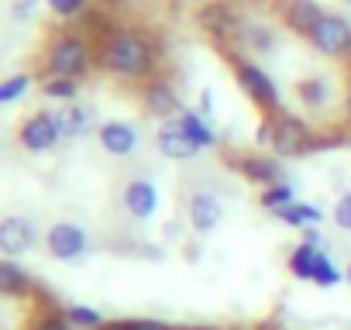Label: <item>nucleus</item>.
<instances>
[{"instance_id": "7c9ffc66", "label": "nucleus", "mask_w": 351, "mask_h": 330, "mask_svg": "<svg viewBox=\"0 0 351 330\" xmlns=\"http://www.w3.org/2000/svg\"><path fill=\"white\" fill-rule=\"evenodd\" d=\"M121 330H183L180 323H169V320H158V316H124V320H114Z\"/></svg>"}, {"instance_id": "f704fd0d", "label": "nucleus", "mask_w": 351, "mask_h": 330, "mask_svg": "<svg viewBox=\"0 0 351 330\" xmlns=\"http://www.w3.org/2000/svg\"><path fill=\"white\" fill-rule=\"evenodd\" d=\"M255 144L258 148H272V120L262 114V120H258V127H255Z\"/></svg>"}, {"instance_id": "2eb2a0df", "label": "nucleus", "mask_w": 351, "mask_h": 330, "mask_svg": "<svg viewBox=\"0 0 351 330\" xmlns=\"http://www.w3.org/2000/svg\"><path fill=\"white\" fill-rule=\"evenodd\" d=\"M272 11L279 14L282 28H289L300 38H306L317 28V21L324 18V8L317 0H272Z\"/></svg>"}, {"instance_id": "a878e982", "label": "nucleus", "mask_w": 351, "mask_h": 330, "mask_svg": "<svg viewBox=\"0 0 351 330\" xmlns=\"http://www.w3.org/2000/svg\"><path fill=\"white\" fill-rule=\"evenodd\" d=\"M32 86H35V76L32 73H11V76H4V83H0V103H4V107L21 103L32 93Z\"/></svg>"}, {"instance_id": "6ab92c4d", "label": "nucleus", "mask_w": 351, "mask_h": 330, "mask_svg": "<svg viewBox=\"0 0 351 330\" xmlns=\"http://www.w3.org/2000/svg\"><path fill=\"white\" fill-rule=\"evenodd\" d=\"M155 148L169 158V162H193L200 155V148L186 138L180 117H172V120H162L155 127Z\"/></svg>"}, {"instance_id": "c85d7f7f", "label": "nucleus", "mask_w": 351, "mask_h": 330, "mask_svg": "<svg viewBox=\"0 0 351 330\" xmlns=\"http://www.w3.org/2000/svg\"><path fill=\"white\" fill-rule=\"evenodd\" d=\"M97 0H45V8L59 18V21H76V18H86L93 11Z\"/></svg>"}, {"instance_id": "393cba45", "label": "nucleus", "mask_w": 351, "mask_h": 330, "mask_svg": "<svg viewBox=\"0 0 351 330\" xmlns=\"http://www.w3.org/2000/svg\"><path fill=\"white\" fill-rule=\"evenodd\" d=\"M62 313L76 330H104L107 327V316L97 306H86V303H69V306H62Z\"/></svg>"}, {"instance_id": "b1692460", "label": "nucleus", "mask_w": 351, "mask_h": 330, "mask_svg": "<svg viewBox=\"0 0 351 330\" xmlns=\"http://www.w3.org/2000/svg\"><path fill=\"white\" fill-rule=\"evenodd\" d=\"M38 93L49 103H73L80 97V79H66V76H42L38 79Z\"/></svg>"}, {"instance_id": "9d476101", "label": "nucleus", "mask_w": 351, "mask_h": 330, "mask_svg": "<svg viewBox=\"0 0 351 330\" xmlns=\"http://www.w3.org/2000/svg\"><path fill=\"white\" fill-rule=\"evenodd\" d=\"M228 165L241 179H248V183H255L262 190L276 186V183H289L286 165H282V158L276 151H241V155H231Z\"/></svg>"}, {"instance_id": "4c0bfd02", "label": "nucleus", "mask_w": 351, "mask_h": 330, "mask_svg": "<svg viewBox=\"0 0 351 330\" xmlns=\"http://www.w3.org/2000/svg\"><path fill=\"white\" fill-rule=\"evenodd\" d=\"M180 231H183V227H180V224H176V220H172V224H165V231H162V238H169V241H176V238H180Z\"/></svg>"}, {"instance_id": "dca6fc26", "label": "nucleus", "mask_w": 351, "mask_h": 330, "mask_svg": "<svg viewBox=\"0 0 351 330\" xmlns=\"http://www.w3.org/2000/svg\"><path fill=\"white\" fill-rule=\"evenodd\" d=\"M293 93H296V103H303L306 114H324V110L334 107V100H337L334 79H330L327 73H310V76L296 79ZM337 103H341V100H337Z\"/></svg>"}, {"instance_id": "a211bd4d", "label": "nucleus", "mask_w": 351, "mask_h": 330, "mask_svg": "<svg viewBox=\"0 0 351 330\" xmlns=\"http://www.w3.org/2000/svg\"><path fill=\"white\" fill-rule=\"evenodd\" d=\"M0 296H8V299H32V296H38L45 306H56L52 299H45L49 292H42L38 282L18 265V258H0Z\"/></svg>"}, {"instance_id": "7ed1b4c3", "label": "nucleus", "mask_w": 351, "mask_h": 330, "mask_svg": "<svg viewBox=\"0 0 351 330\" xmlns=\"http://www.w3.org/2000/svg\"><path fill=\"white\" fill-rule=\"evenodd\" d=\"M217 52H224L228 66L234 69V83H238V90L248 97V103H255L262 114H279V110H286V103H282V90H279V83L272 79V73H269L262 62L248 59V55L238 52L234 45L217 49Z\"/></svg>"}, {"instance_id": "e433bc0d", "label": "nucleus", "mask_w": 351, "mask_h": 330, "mask_svg": "<svg viewBox=\"0 0 351 330\" xmlns=\"http://www.w3.org/2000/svg\"><path fill=\"white\" fill-rule=\"evenodd\" d=\"M300 241H303V244H313V248H324L320 227H306V231H300Z\"/></svg>"}, {"instance_id": "f3484780", "label": "nucleus", "mask_w": 351, "mask_h": 330, "mask_svg": "<svg viewBox=\"0 0 351 330\" xmlns=\"http://www.w3.org/2000/svg\"><path fill=\"white\" fill-rule=\"evenodd\" d=\"M97 141H100V148H104L110 158H131V155L138 151V144H141V134H138V127H134L131 120L110 117V120L100 124Z\"/></svg>"}, {"instance_id": "4468645a", "label": "nucleus", "mask_w": 351, "mask_h": 330, "mask_svg": "<svg viewBox=\"0 0 351 330\" xmlns=\"http://www.w3.org/2000/svg\"><path fill=\"white\" fill-rule=\"evenodd\" d=\"M121 207L131 220H152L158 214V186L145 176H134L121 190Z\"/></svg>"}, {"instance_id": "cd10ccee", "label": "nucleus", "mask_w": 351, "mask_h": 330, "mask_svg": "<svg viewBox=\"0 0 351 330\" xmlns=\"http://www.w3.org/2000/svg\"><path fill=\"white\" fill-rule=\"evenodd\" d=\"M341 282H348V279H344V268H341L327 251H320L317 268H313V285H317V289H334V285H341Z\"/></svg>"}, {"instance_id": "bb28decb", "label": "nucleus", "mask_w": 351, "mask_h": 330, "mask_svg": "<svg viewBox=\"0 0 351 330\" xmlns=\"http://www.w3.org/2000/svg\"><path fill=\"white\" fill-rule=\"evenodd\" d=\"M293 200H296L293 183H276V186H265V190L258 193V207H262V210H269L272 217H276L282 207H289Z\"/></svg>"}, {"instance_id": "c756f323", "label": "nucleus", "mask_w": 351, "mask_h": 330, "mask_svg": "<svg viewBox=\"0 0 351 330\" xmlns=\"http://www.w3.org/2000/svg\"><path fill=\"white\" fill-rule=\"evenodd\" d=\"M28 330H76V327L66 320L62 306H42V309L32 316Z\"/></svg>"}, {"instance_id": "20e7f679", "label": "nucleus", "mask_w": 351, "mask_h": 330, "mask_svg": "<svg viewBox=\"0 0 351 330\" xmlns=\"http://www.w3.org/2000/svg\"><path fill=\"white\" fill-rule=\"evenodd\" d=\"M272 120V148L279 158H303V155H317L320 151V131L293 114V110H279V114H265Z\"/></svg>"}, {"instance_id": "f8f14e48", "label": "nucleus", "mask_w": 351, "mask_h": 330, "mask_svg": "<svg viewBox=\"0 0 351 330\" xmlns=\"http://www.w3.org/2000/svg\"><path fill=\"white\" fill-rule=\"evenodd\" d=\"M234 49L245 52L248 59H255V55H276V49H279V31H276V25L245 14V18H241V28H238V38H234Z\"/></svg>"}, {"instance_id": "f03ea898", "label": "nucleus", "mask_w": 351, "mask_h": 330, "mask_svg": "<svg viewBox=\"0 0 351 330\" xmlns=\"http://www.w3.org/2000/svg\"><path fill=\"white\" fill-rule=\"evenodd\" d=\"M97 69V38L86 28H56L45 35L38 52V76L86 79Z\"/></svg>"}, {"instance_id": "39448f33", "label": "nucleus", "mask_w": 351, "mask_h": 330, "mask_svg": "<svg viewBox=\"0 0 351 330\" xmlns=\"http://www.w3.org/2000/svg\"><path fill=\"white\" fill-rule=\"evenodd\" d=\"M310 49L320 55V59H330V62H344L351 66V21L337 11H324V18L317 21V28L306 35Z\"/></svg>"}, {"instance_id": "58836bf2", "label": "nucleus", "mask_w": 351, "mask_h": 330, "mask_svg": "<svg viewBox=\"0 0 351 330\" xmlns=\"http://www.w3.org/2000/svg\"><path fill=\"white\" fill-rule=\"evenodd\" d=\"M183 330H214V327H204V323H193V327H183Z\"/></svg>"}, {"instance_id": "79ce46f5", "label": "nucleus", "mask_w": 351, "mask_h": 330, "mask_svg": "<svg viewBox=\"0 0 351 330\" xmlns=\"http://www.w3.org/2000/svg\"><path fill=\"white\" fill-rule=\"evenodd\" d=\"M265 330H282V327H265Z\"/></svg>"}, {"instance_id": "72a5a7b5", "label": "nucleus", "mask_w": 351, "mask_h": 330, "mask_svg": "<svg viewBox=\"0 0 351 330\" xmlns=\"http://www.w3.org/2000/svg\"><path fill=\"white\" fill-rule=\"evenodd\" d=\"M197 110H200L204 117H214V110H217V97H214V86H204V90H200V97H197Z\"/></svg>"}, {"instance_id": "2f4dec72", "label": "nucleus", "mask_w": 351, "mask_h": 330, "mask_svg": "<svg viewBox=\"0 0 351 330\" xmlns=\"http://www.w3.org/2000/svg\"><path fill=\"white\" fill-rule=\"evenodd\" d=\"M330 220H334L337 231H348V234H351V190L341 193V196L334 200V207H330Z\"/></svg>"}, {"instance_id": "9b49d317", "label": "nucleus", "mask_w": 351, "mask_h": 330, "mask_svg": "<svg viewBox=\"0 0 351 330\" xmlns=\"http://www.w3.org/2000/svg\"><path fill=\"white\" fill-rule=\"evenodd\" d=\"M38 241H45V234H38V224L25 214H8L0 220V255L4 258H25L38 248Z\"/></svg>"}, {"instance_id": "f257e3e1", "label": "nucleus", "mask_w": 351, "mask_h": 330, "mask_svg": "<svg viewBox=\"0 0 351 330\" xmlns=\"http://www.w3.org/2000/svg\"><path fill=\"white\" fill-rule=\"evenodd\" d=\"M162 45L152 31L134 25H117L110 35L97 42V69L117 83L141 86L152 76H158Z\"/></svg>"}, {"instance_id": "4be33fe9", "label": "nucleus", "mask_w": 351, "mask_h": 330, "mask_svg": "<svg viewBox=\"0 0 351 330\" xmlns=\"http://www.w3.org/2000/svg\"><path fill=\"white\" fill-rule=\"evenodd\" d=\"M276 220L293 227V231H306V227H320L324 224V210L317 203H310V200H293L289 207H282L276 214Z\"/></svg>"}, {"instance_id": "a19ab883", "label": "nucleus", "mask_w": 351, "mask_h": 330, "mask_svg": "<svg viewBox=\"0 0 351 330\" xmlns=\"http://www.w3.org/2000/svg\"><path fill=\"white\" fill-rule=\"evenodd\" d=\"M104 330H121V327H117L114 320H107V327H104Z\"/></svg>"}, {"instance_id": "ea45409f", "label": "nucleus", "mask_w": 351, "mask_h": 330, "mask_svg": "<svg viewBox=\"0 0 351 330\" xmlns=\"http://www.w3.org/2000/svg\"><path fill=\"white\" fill-rule=\"evenodd\" d=\"M344 279H348V285H351V262L344 265Z\"/></svg>"}, {"instance_id": "37998d69", "label": "nucleus", "mask_w": 351, "mask_h": 330, "mask_svg": "<svg viewBox=\"0 0 351 330\" xmlns=\"http://www.w3.org/2000/svg\"><path fill=\"white\" fill-rule=\"evenodd\" d=\"M348 4H351V0H348Z\"/></svg>"}, {"instance_id": "5701e85b", "label": "nucleus", "mask_w": 351, "mask_h": 330, "mask_svg": "<svg viewBox=\"0 0 351 330\" xmlns=\"http://www.w3.org/2000/svg\"><path fill=\"white\" fill-rule=\"evenodd\" d=\"M320 251H324V248H313V244H303V241H300V244L289 251V258H286L289 275L300 279V282H313V268H317Z\"/></svg>"}, {"instance_id": "0eeeda50", "label": "nucleus", "mask_w": 351, "mask_h": 330, "mask_svg": "<svg viewBox=\"0 0 351 330\" xmlns=\"http://www.w3.org/2000/svg\"><path fill=\"white\" fill-rule=\"evenodd\" d=\"M138 103H141V114L152 117V120H158V124H162V120H172V117H180V114L186 110L180 86H176L169 76H162V73L138 86Z\"/></svg>"}, {"instance_id": "6e6552de", "label": "nucleus", "mask_w": 351, "mask_h": 330, "mask_svg": "<svg viewBox=\"0 0 351 330\" xmlns=\"http://www.w3.org/2000/svg\"><path fill=\"white\" fill-rule=\"evenodd\" d=\"M241 18H245V14L231 4V0H207V4L197 11V25H200V31H204L217 49L234 45L238 28H241Z\"/></svg>"}, {"instance_id": "aec40b11", "label": "nucleus", "mask_w": 351, "mask_h": 330, "mask_svg": "<svg viewBox=\"0 0 351 330\" xmlns=\"http://www.w3.org/2000/svg\"><path fill=\"white\" fill-rule=\"evenodd\" d=\"M59 120H62V131H66L69 141L90 138V134H97L100 124H104V120H97V110H93L90 103H76V100L59 107Z\"/></svg>"}, {"instance_id": "412c9836", "label": "nucleus", "mask_w": 351, "mask_h": 330, "mask_svg": "<svg viewBox=\"0 0 351 330\" xmlns=\"http://www.w3.org/2000/svg\"><path fill=\"white\" fill-rule=\"evenodd\" d=\"M180 124H183V131H186V138L200 148V151H210V148H217V141H221V134L214 131V124H210V117H204L197 107H186L183 114H180Z\"/></svg>"}, {"instance_id": "1a4fd4ad", "label": "nucleus", "mask_w": 351, "mask_h": 330, "mask_svg": "<svg viewBox=\"0 0 351 330\" xmlns=\"http://www.w3.org/2000/svg\"><path fill=\"white\" fill-rule=\"evenodd\" d=\"M45 251L56 258V262H66V265H76L83 262L90 251H93V241H90V231L73 224V220H56L49 231H45Z\"/></svg>"}, {"instance_id": "ddd939ff", "label": "nucleus", "mask_w": 351, "mask_h": 330, "mask_svg": "<svg viewBox=\"0 0 351 330\" xmlns=\"http://www.w3.org/2000/svg\"><path fill=\"white\" fill-rule=\"evenodd\" d=\"M224 220V203L210 190H193L186 196V227L193 234H214Z\"/></svg>"}, {"instance_id": "c9c22d12", "label": "nucleus", "mask_w": 351, "mask_h": 330, "mask_svg": "<svg viewBox=\"0 0 351 330\" xmlns=\"http://www.w3.org/2000/svg\"><path fill=\"white\" fill-rule=\"evenodd\" d=\"M341 124L351 131V83H348V90H344V97H341Z\"/></svg>"}, {"instance_id": "423d86ee", "label": "nucleus", "mask_w": 351, "mask_h": 330, "mask_svg": "<svg viewBox=\"0 0 351 330\" xmlns=\"http://www.w3.org/2000/svg\"><path fill=\"white\" fill-rule=\"evenodd\" d=\"M66 138L62 131V120H59V110H35L28 114L21 124H18V144L32 155H42V151H56Z\"/></svg>"}, {"instance_id": "473e14b6", "label": "nucleus", "mask_w": 351, "mask_h": 330, "mask_svg": "<svg viewBox=\"0 0 351 330\" xmlns=\"http://www.w3.org/2000/svg\"><path fill=\"white\" fill-rule=\"evenodd\" d=\"M38 4H45V0H11V21H14V25H28V21H35Z\"/></svg>"}]
</instances>
